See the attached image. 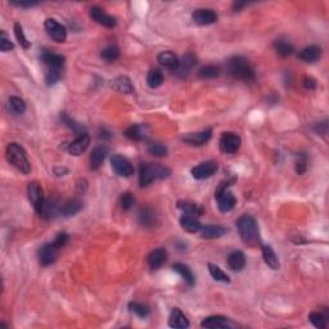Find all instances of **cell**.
I'll return each mask as SVG.
<instances>
[{"instance_id": "ab89813d", "label": "cell", "mask_w": 329, "mask_h": 329, "mask_svg": "<svg viewBox=\"0 0 329 329\" xmlns=\"http://www.w3.org/2000/svg\"><path fill=\"white\" fill-rule=\"evenodd\" d=\"M14 35H16V39L17 42L20 43V45L23 49H28L31 46V43L28 42V39L26 38V35L23 32V28L20 23H14Z\"/></svg>"}, {"instance_id": "ac0fdd59", "label": "cell", "mask_w": 329, "mask_h": 329, "mask_svg": "<svg viewBox=\"0 0 329 329\" xmlns=\"http://www.w3.org/2000/svg\"><path fill=\"white\" fill-rule=\"evenodd\" d=\"M169 326L175 329H185L189 327V320L184 315L180 308L174 307L170 312V318H169Z\"/></svg>"}, {"instance_id": "e575fe53", "label": "cell", "mask_w": 329, "mask_h": 329, "mask_svg": "<svg viewBox=\"0 0 329 329\" xmlns=\"http://www.w3.org/2000/svg\"><path fill=\"white\" fill-rule=\"evenodd\" d=\"M274 49L281 57L291 56L292 53L295 52L293 45H292L291 43L285 42V40H275L274 42Z\"/></svg>"}, {"instance_id": "1f68e13d", "label": "cell", "mask_w": 329, "mask_h": 329, "mask_svg": "<svg viewBox=\"0 0 329 329\" xmlns=\"http://www.w3.org/2000/svg\"><path fill=\"white\" fill-rule=\"evenodd\" d=\"M163 83V73L161 69L152 68L147 75V84L149 88L156 89V88L161 87Z\"/></svg>"}, {"instance_id": "83f0119b", "label": "cell", "mask_w": 329, "mask_h": 329, "mask_svg": "<svg viewBox=\"0 0 329 329\" xmlns=\"http://www.w3.org/2000/svg\"><path fill=\"white\" fill-rule=\"evenodd\" d=\"M125 136L132 142H139L143 140L147 135V126L146 125H132L125 130Z\"/></svg>"}, {"instance_id": "4316f807", "label": "cell", "mask_w": 329, "mask_h": 329, "mask_svg": "<svg viewBox=\"0 0 329 329\" xmlns=\"http://www.w3.org/2000/svg\"><path fill=\"white\" fill-rule=\"evenodd\" d=\"M201 236L204 239L219 238L226 234V229L221 225H202Z\"/></svg>"}, {"instance_id": "484cf974", "label": "cell", "mask_w": 329, "mask_h": 329, "mask_svg": "<svg viewBox=\"0 0 329 329\" xmlns=\"http://www.w3.org/2000/svg\"><path fill=\"white\" fill-rule=\"evenodd\" d=\"M261 251H263V261H265V263H266L267 266L270 267V269H273V270H278L279 266H281V263H279V260H278L277 253L274 252L271 246H263Z\"/></svg>"}, {"instance_id": "7bdbcfd3", "label": "cell", "mask_w": 329, "mask_h": 329, "mask_svg": "<svg viewBox=\"0 0 329 329\" xmlns=\"http://www.w3.org/2000/svg\"><path fill=\"white\" fill-rule=\"evenodd\" d=\"M308 319H310V322L314 324V327L319 329H323L327 327V318L320 312H311L310 315H308Z\"/></svg>"}, {"instance_id": "d4e9b609", "label": "cell", "mask_w": 329, "mask_h": 329, "mask_svg": "<svg viewBox=\"0 0 329 329\" xmlns=\"http://www.w3.org/2000/svg\"><path fill=\"white\" fill-rule=\"evenodd\" d=\"M228 265L233 271H241L246 266V256L242 251H233L228 256Z\"/></svg>"}, {"instance_id": "277c9868", "label": "cell", "mask_w": 329, "mask_h": 329, "mask_svg": "<svg viewBox=\"0 0 329 329\" xmlns=\"http://www.w3.org/2000/svg\"><path fill=\"white\" fill-rule=\"evenodd\" d=\"M228 68L234 79L243 80V81H251L255 79V71L251 66L250 61L243 57H233L229 61Z\"/></svg>"}, {"instance_id": "816d5d0a", "label": "cell", "mask_w": 329, "mask_h": 329, "mask_svg": "<svg viewBox=\"0 0 329 329\" xmlns=\"http://www.w3.org/2000/svg\"><path fill=\"white\" fill-rule=\"evenodd\" d=\"M306 163H307L306 162V157H301V158L297 161V165H296V171H297L298 174L305 173Z\"/></svg>"}, {"instance_id": "836d02e7", "label": "cell", "mask_w": 329, "mask_h": 329, "mask_svg": "<svg viewBox=\"0 0 329 329\" xmlns=\"http://www.w3.org/2000/svg\"><path fill=\"white\" fill-rule=\"evenodd\" d=\"M81 208H83V202L80 201V199H71V201L66 202L61 207V212L65 216H72L76 215L77 212H80Z\"/></svg>"}, {"instance_id": "8992f818", "label": "cell", "mask_w": 329, "mask_h": 329, "mask_svg": "<svg viewBox=\"0 0 329 329\" xmlns=\"http://www.w3.org/2000/svg\"><path fill=\"white\" fill-rule=\"evenodd\" d=\"M44 27L50 38L57 43H65L67 39V30L63 24L59 23L54 18H48L44 22Z\"/></svg>"}, {"instance_id": "5b68a950", "label": "cell", "mask_w": 329, "mask_h": 329, "mask_svg": "<svg viewBox=\"0 0 329 329\" xmlns=\"http://www.w3.org/2000/svg\"><path fill=\"white\" fill-rule=\"evenodd\" d=\"M230 185V181H222L215 191V198L218 201V207L221 212L232 211L237 203L236 197L233 196L232 192L228 191V187Z\"/></svg>"}, {"instance_id": "60d3db41", "label": "cell", "mask_w": 329, "mask_h": 329, "mask_svg": "<svg viewBox=\"0 0 329 329\" xmlns=\"http://www.w3.org/2000/svg\"><path fill=\"white\" fill-rule=\"evenodd\" d=\"M101 57L104 61H107V62H114L120 57V50H118L117 46H107V48H104L102 50Z\"/></svg>"}, {"instance_id": "b9f144b4", "label": "cell", "mask_w": 329, "mask_h": 329, "mask_svg": "<svg viewBox=\"0 0 329 329\" xmlns=\"http://www.w3.org/2000/svg\"><path fill=\"white\" fill-rule=\"evenodd\" d=\"M148 153L154 157H165L167 154V148L166 146H163V144L153 143V144H149Z\"/></svg>"}, {"instance_id": "db71d44e", "label": "cell", "mask_w": 329, "mask_h": 329, "mask_svg": "<svg viewBox=\"0 0 329 329\" xmlns=\"http://www.w3.org/2000/svg\"><path fill=\"white\" fill-rule=\"evenodd\" d=\"M247 3H234L233 4V9L234 11H241L243 7H246Z\"/></svg>"}, {"instance_id": "f5cc1de1", "label": "cell", "mask_w": 329, "mask_h": 329, "mask_svg": "<svg viewBox=\"0 0 329 329\" xmlns=\"http://www.w3.org/2000/svg\"><path fill=\"white\" fill-rule=\"evenodd\" d=\"M54 171H56L57 176H63V174L68 173V170H67L66 167H62V169H61V167H56V169H54Z\"/></svg>"}, {"instance_id": "ffe728a7", "label": "cell", "mask_w": 329, "mask_h": 329, "mask_svg": "<svg viewBox=\"0 0 329 329\" xmlns=\"http://www.w3.org/2000/svg\"><path fill=\"white\" fill-rule=\"evenodd\" d=\"M42 59L45 62V65H48L49 69H58V71H61V68L65 65V57L61 56V54L49 52V50H43Z\"/></svg>"}, {"instance_id": "52a82bcc", "label": "cell", "mask_w": 329, "mask_h": 329, "mask_svg": "<svg viewBox=\"0 0 329 329\" xmlns=\"http://www.w3.org/2000/svg\"><path fill=\"white\" fill-rule=\"evenodd\" d=\"M111 165L114 173L121 177H130L134 174V167L125 157L121 154H113L111 158Z\"/></svg>"}, {"instance_id": "8d00e7d4", "label": "cell", "mask_w": 329, "mask_h": 329, "mask_svg": "<svg viewBox=\"0 0 329 329\" xmlns=\"http://www.w3.org/2000/svg\"><path fill=\"white\" fill-rule=\"evenodd\" d=\"M8 104H9V108L14 114H22L26 111V103L21 98L11 97L8 101Z\"/></svg>"}, {"instance_id": "d6986e66", "label": "cell", "mask_w": 329, "mask_h": 329, "mask_svg": "<svg viewBox=\"0 0 329 329\" xmlns=\"http://www.w3.org/2000/svg\"><path fill=\"white\" fill-rule=\"evenodd\" d=\"M111 87L113 90L122 94H132L134 90H135V88L132 85V80L129 79L128 76H117L116 79L112 80Z\"/></svg>"}, {"instance_id": "7c38bea8", "label": "cell", "mask_w": 329, "mask_h": 329, "mask_svg": "<svg viewBox=\"0 0 329 329\" xmlns=\"http://www.w3.org/2000/svg\"><path fill=\"white\" fill-rule=\"evenodd\" d=\"M194 23L198 26H208V24L215 23L218 21V14L212 9H206V8H201V9H196L192 14Z\"/></svg>"}, {"instance_id": "8fae6325", "label": "cell", "mask_w": 329, "mask_h": 329, "mask_svg": "<svg viewBox=\"0 0 329 329\" xmlns=\"http://www.w3.org/2000/svg\"><path fill=\"white\" fill-rule=\"evenodd\" d=\"M90 17L93 18L94 21L97 22L98 24H101L103 27L107 28H113L116 27L117 21L113 16H110L106 12L99 7H91L90 8Z\"/></svg>"}, {"instance_id": "3957f363", "label": "cell", "mask_w": 329, "mask_h": 329, "mask_svg": "<svg viewBox=\"0 0 329 329\" xmlns=\"http://www.w3.org/2000/svg\"><path fill=\"white\" fill-rule=\"evenodd\" d=\"M237 229L239 237L246 244H255L259 242V228L256 220L251 215H242L237 220Z\"/></svg>"}, {"instance_id": "d590c367", "label": "cell", "mask_w": 329, "mask_h": 329, "mask_svg": "<svg viewBox=\"0 0 329 329\" xmlns=\"http://www.w3.org/2000/svg\"><path fill=\"white\" fill-rule=\"evenodd\" d=\"M220 75V67L215 65H207V66L202 67L198 72V76L201 79H215Z\"/></svg>"}, {"instance_id": "5bb4252c", "label": "cell", "mask_w": 329, "mask_h": 329, "mask_svg": "<svg viewBox=\"0 0 329 329\" xmlns=\"http://www.w3.org/2000/svg\"><path fill=\"white\" fill-rule=\"evenodd\" d=\"M202 328L207 329H216V328H233V323L230 322V319L226 316L221 315H212L208 318L203 319L201 322Z\"/></svg>"}, {"instance_id": "9c48e42d", "label": "cell", "mask_w": 329, "mask_h": 329, "mask_svg": "<svg viewBox=\"0 0 329 329\" xmlns=\"http://www.w3.org/2000/svg\"><path fill=\"white\" fill-rule=\"evenodd\" d=\"M216 170H218V163L215 161H206V162H202L198 166L193 167L191 173L196 180H204V179L211 177L216 173Z\"/></svg>"}, {"instance_id": "74e56055", "label": "cell", "mask_w": 329, "mask_h": 329, "mask_svg": "<svg viewBox=\"0 0 329 329\" xmlns=\"http://www.w3.org/2000/svg\"><path fill=\"white\" fill-rule=\"evenodd\" d=\"M208 271H210L211 277L214 278L215 281L224 282V283H229V282H230V278L228 277V274L224 273L220 267L214 265V263H208Z\"/></svg>"}, {"instance_id": "681fc988", "label": "cell", "mask_w": 329, "mask_h": 329, "mask_svg": "<svg viewBox=\"0 0 329 329\" xmlns=\"http://www.w3.org/2000/svg\"><path fill=\"white\" fill-rule=\"evenodd\" d=\"M12 5L18 8H32L39 5L38 1H12Z\"/></svg>"}, {"instance_id": "f6af8a7d", "label": "cell", "mask_w": 329, "mask_h": 329, "mask_svg": "<svg viewBox=\"0 0 329 329\" xmlns=\"http://www.w3.org/2000/svg\"><path fill=\"white\" fill-rule=\"evenodd\" d=\"M14 48L13 43L11 42V39L8 38V35L5 31L0 32V50L3 53L9 52Z\"/></svg>"}, {"instance_id": "44dd1931", "label": "cell", "mask_w": 329, "mask_h": 329, "mask_svg": "<svg viewBox=\"0 0 329 329\" xmlns=\"http://www.w3.org/2000/svg\"><path fill=\"white\" fill-rule=\"evenodd\" d=\"M166 260H167V252L166 250H163V248H157V250L152 251V252L148 255V257H147L149 267L153 269V270L159 269L163 263H166Z\"/></svg>"}, {"instance_id": "e0dca14e", "label": "cell", "mask_w": 329, "mask_h": 329, "mask_svg": "<svg viewBox=\"0 0 329 329\" xmlns=\"http://www.w3.org/2000/svg\"><path fill=\"white\" fill-rule=\"evenodd\" d=\"M212 136V130L211 129H207V130H203L201 132H191L183 138V142L191 144V146H203L206 143L211 139Z\"/></svg>"}, {"instance_id": "9a60e30c", "label": "cell", "mask_w": 329, "mask_h": 329, "mask_svg": "<svg viewBox=\"0 0 329 329\" xmlns=\"http://www.w3.org/2000/svg\"><path fill=\"white\" fill-rule=\"evenodd\" d=\"M90 144V136L87 132H84L81 135L77 136L71 144H68V153L71 156H80L88 149Z\"/></svg>"}, {"instance_id": "603a6c76", "label": "cell", "mask_w": 329, "mask_h": 329, "mask_svg": "<svg viewBox=\"0 0 329 329\" xmlns=\"http://www.w3.org/2000/svg\"><path fill=\"white\" fill-rule=\"evenodd\" d=\"M108 149L104 146H98L93 149V152L90 154V169L93 171L99 170V167L102 166L104 158L107 156Z\"/></svg>"}, {"instance_id": "30bf717a", "label": "cell", "mask_w": 329, "mask_h": 329, "mask_svg": "<svg viewBox=\"0 0 329 329\" xmlns=\"http://www.w3.org/2000/svg\"><path fill=\"white\" fill-rule=\"evenodd\" d=\"M242 144V140L234 132H224L219 140V146L224 153H236Z\"/></svg>"}, {"instance_id": "4dcf8cb0", "label": "cell", "mask_w": 329, "mask_h": 329, "mask_svg": "<svg viewBox=\"0 0 329 329\" xmlns=\"http://www.w3.org/2000/svg\"><path fill=\"white\" fill-rule=\"evenodd\" d=\"M173 270L176 271L181 278H183L185 283H188V285H193L194 283V275L192 273V270L187 265H184V263H174L173 265Z\"/></svg>"}, {"instance_id": "7a4b0ae2", "label": "cell", "mask_w": 329, "mask_h": 329, "mask_svg": "<svg viewBox=\"0 0 329 329\" xmlns=\"http://www.w3.org/2000/svg\"><path fill=\"white\" fill-rule=\"evenodd\" d=\"M170 175V169L159 163H142L140 174H139V184L142 188L148 187L152 181L158 180V179H167Z\"/></svg>"}, {"instance_id": "ba28073f", "label": "cell", "mask_w": 329, "mask_h": 329, "mask_svg": "<svg viewBox=\"0 0 329 329\" xmlns=\"http://www.w3.org/2000/svg\"><path fill=\"white\" fill-rule=\"evenodd\" d=\"M27 194H28V201L31 202L34 208L39 214H42L43 208H44V196H43V191L40 184L36 181H32L27 185Z\"/></svg>"}, {"instance_id": "6da1fadb", "label": "cell", "mask_w": 329, "mask_h": 329, "mask_svg": "<svg viewBox=\"0 0 329 329\" xmlns=\"http://www.w3.org/2000/svg\"><path fill=\"white\" fill-rule=\"evenodd\" d=\"M5 157H7L8 162L13 167H16L20 173L24 174V175L31 173V163L28 161L26 151L18 143L8 144L7 149H5Z\"/></svg>"}, {"instance_id": "f1b7e54d", "label": "cell", "mask_w": 329, "mask_h": 329, "mask_svg": "<svg viewBox=\"0 0 329 329\" xmlns=\"http://www.w3.org/2000/svg\"><path fill=\"white\" fill-rule=\"evenodd\" d=\"M196 63H197V61H196L193 54H191V53H189V54H185V56L183 57V59L180 61V65H179V68H177L176 73L180 77H185L188 73L191 72L192 68L196 66Z\"/></svg>"}, {"instance_id": "f546056e", "label": "cell", "mask_w": 329, "mask_h": 329, "mask_svg": "<svg viewBox=\"0 0 329 329\" xmlns=\"http://www.w3.org/2000/svg\"><path fill=\"white\" fill-rule=\"evenodd\" d=\"M177 207L180 208V210H183L185 214H188V215H193L196 216V218H198V216L203 215V207H202L201 204H197L194 203V202H189V201H179L177 202Z\"/></svg>"}, {"instance_id": "2e32d148", "label": "cell", "mask_w": 329, "mask_h": 329, "mask_svg": "<svg viewBox=\"0 0 329 329\" xmlns=\"http://www.w3.org/2000/svg\"><path fill=\"white\" fill-rule=\"evenodd\" d=\"M157 59H158V63L161 66L165 67L169 71H171V72H176L177 68H179V65H180L179 58L173 52H169V50L167 52L159 53Z\"/></svg>"}, {"instance_id": "7402d4cb", "label": "cell", "mask_w": 329, "mask_h": 329, "mask_svg": "<svg viewBox=\"0 0 329 329\" xmlns=\"http://www.w3.org/2000/svg\"><path fill=\"white\" fill-rule=\"evenodd\" d=\"M298 58L304 61V62H316L318 59H320L322 57V48L318 45H310L306 46L301 50V52L298 53Z\"/></svg>"}, {"instance_id": "f35d334b", "label": "cell", "mask_w": 329, "mask_h": 329, "mask_svg": "<svg viewBox=\"0 0 329 329\" xmlns=\"http://www.w3.org/2000/svg\"><path fill=\"white\" fill-rule=\"evenodd\" d=\"M129 310L132 314H135L136 316H139V318H147L149 315V308L146 305L140 304V302L132 301L129 304Z\"/></svg>"}, {"instance_id": "c3c4849f", "label": "cell", "mask_w": 329, "mask_h": 329, "mask_svg": "<svg viewBox=\"0 0 329 329\" xmlns=\"http://www.w3.org/2000/svg\"><path fill=\"white\" fill-rule=\"evenodd\" d=\"M68 239H69V237L67 233H59L53 243H54V246H56L59 250V248H62V247L66 246L67 242H68Z\"/></svg>"}, {"instance_id": "d6a6232c", "label": "cell", "mask_w": 329, "mask_h": 329, "mask_svg": "<svg viewBox=\"0 0 329 329\" xmlns=\"http://www.w3.org/2000/svg\"><path fill=\"white\" fill-rule=\"evenodd\" d=\"M138 220L140 225L153 226L156 224V215L151 208H142L138 214Z\"/></svg>"}, {"instance_id": "7dc6e473", "label": "cell", "mask_w": 329, "mask_h": 329, "mask_svg": "<svg viewBox=\"0 0 329 329\" xmlns=\"http://www.w3.org/2000/svg\"><path fill=\"white\" fill-rule=\"evenodd\" d=\"M59 77H61V71H58V69H49V72L46 73L45 77L46 84L53 85V84H56L58 81Z\"/></svg>"}, {"instance_id": "f907efd6", "label": "cell", "mask_w": 329, "mask_h": 329, "mask_svg": "<svg viewBox=\"0 0 329 329\" xmlns=\"http://www.w3.org/2000/svg\"><path fill=\"white\" fill-rule=\"evenodd\" d=\"M304 87H305V89H307V90H314L316 88V81L310 76L304 77Z\"/></svg>"}, {"instance_id": "4fadbf2b", "label": "cell", "mask_w": 329, "mask_h": 329, "mask_svg": "<svg viewBox=\"0 0 329 329\" xmlns=\"http://www.w3.org/2000/svg\"><path fill=\"white\" fill-rule=\"evenodd\" d=\"M57 255H58V248L54 246V243H46L39 250V263L43 266H49L56 261Z\"/></svg>"}, {"instance_id": "ee69618b", "label": "cell", "mask_w": 329, "mask_h": 329, "mask_svg": "<svg viewBox=\"0 0 329 329\" xmlns=\"http://www.w3.org/2000/svg\"><path fill=\"white\" fill-rule=\"evenodd\" d=\"M61 118H62V121L65 122V125L68 126L69 129H72L73 132H77V134H80V135L85 132H84V126L80 125V124H77V122H75L73 120H71V118H69L67 114L63 113L62 116H61Z\"/></svg>"}, {"instance_id": "bcb514c9", "label": "cell", "mask_w": 329, "mask_h": 329, "mask_svg": "<svg viewBox=\"0 0 329 329\" xmlns=\"http://www.w3.org/2000/svg\"><path fill=\"white\" fill-rule=\"evenodd\" d=\"M135 203V198L132 197V193H124L121 194L120 197V206L122 207V210H130V208L134 206Z\"/></svg>"}, {"instance_id": "cb8c5ba5", "label": "cell", "mask_w": 329, "mask_h": 329, "mask_svg": "<svg viewBox=\"0 0 329 329\" xmlns=\"http://www.w3.org/2000/svg\"><path fill=\"white\" fill-rule=\"evenodd\" d=\"M180 225L188 233H199L202 229V224L199 222V220L196 216L188 215V214H184L181 216Z\"/></svg>"}]
</instances>
